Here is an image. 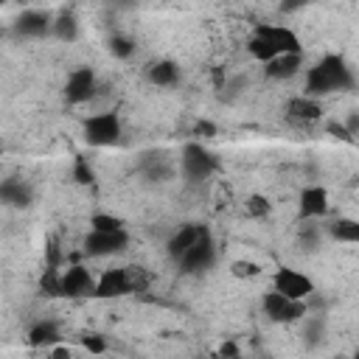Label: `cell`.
Here are the masks:
<instances>
[{
    "label": "cell",
    "mask_w": 359,
    "mask_h": 359,
    "mask_svg": "<svg viewBox=\"0 0 359 359\" xmlns=\"http://www.w3.org/2000/svg\"><path fill=\"white\" fill-rule=\"evenodd\" d=\"M219 353H222V356H238V345H236V342H224V345L219 348Z\"/></svg>",
    "instance_id": "cell-34"
},
{
    "label": "cell",
    "mask_w": 359,
    "mask_h": 359,
    "mask_svg": "<svg viewBox=\"0 0 359 359\" xmlns=\"http://www.w3.org/2000/svg\"><path fill=\"white\" fill-rule=\"evenodd\" d=\"M194 135H196V137H213V135H216V123H210V121H196Z\"/></svg>",
    "instance_id": "cell-32"
},
{
    "label": "cell",
    "mask_w": 359,
    "mask_h": 359,
    "mask_svg": "<svg viewBox=\"0 0 359 359\" xmlns=\"http://www.w3.org/2000/svg\"><path fill=\"white\" fill-rule=\"evenodd\" d=\"M50 22H53V14L42 8H28L14 20V31L20 36H45L50 34Z\"/></svg>",
    "instance_id": "cell-12"
},
{
    "label": "cell",
    "mask_w": 359,
    "mask_h": 359,
    "mask_svg": "<svg viewBox=\"0 0 359 359\" xmlns=\"http://www.w3.org/2000/svg\"><path fill=\"white\" fill-rule=\"evenodd\" d=\"M353 87V73L345 65L342 56L328 53L323 56L314 67L306 70V95H328V93H339V90H351Z\"/></svg>",
    "instance_id": "cell-1"
},
{
    "label": "cell",
    "mask_w": 359,
    "mask_h": 359,
    "mask_svg": "<svg viewBox=\"0 0 359 359\" xmlns=\"http://www.w3.org/2000/svg\"><path fill=\"white\" fill-rule=\"evenodd\" d=\"M272 289L280 292L283 297H292V300H309L314 294V280L309 275H303L300 269L280 266L272 275Z\"/></svg>",
    "instance_id": "cell-7"
},
{
    "label": "cell",
    "mask_w": 359,
    "mask_h": 359,
    "mask_svg": "<svg viewBox=\"0 0 359 359\" xmlns=\"http://www.w3.org/2000/svg\"><path fill=\"white\" fill-rule=\"evenodd\" d=\"M261 309H264V314H266L272 323H300V320L309 314V303H306V300L283 297V294L275 292V289L261 297Z\"/></svg>",
    "instance_id": "cell-3"
},
{
    "label": "cell",
    "mask_w": 359,
    "mask_h": 359,
    "mask_svg": "<svg viewBox=\"0 0 359 359\" xmlns=\"http://www.w3.org/2000/svg\"><path fill=\"white\" fill-rule=\"evenodd\" d=\"M50 34H53L56 39H62V42H73V39L79 36V20H76L70 11H62V14H56L53 22H50Z\"/></svg>",
    "instance_id": "cell-20"
},
{
    "label": "cell",
    "mask_w": 359,
    "mask_h": 359,
    "mask_svg": "<svg viewBox=\"0 0 359 359\" xmlns=\"http://www.w3.org/2000/svg\"><path fill=\"white\" fill-rule=\"evenodd\" d=\"M95 292V278L90 275L87 266L73 264L59 272V297H93Z\"/></svg>",
    "instance_id": "cell-8"
},
{
    "label": "cell",
    "mask_w": 359,
    "mask_h": 359,
    "mask_svg": "<svg viewBox=\"0 0 359 359\" xmlns=\"http://www.w3.org/2000/svg\"><path fill=\"white\" fill-rule=\"evenodd\" d=\"M59 266H48L39 278V292L48 294V297H59Z\"/></svg>",
    "instance_id": "cell-25"
},
{
    "label": "cell",
    "mask_w": 359,
    "mask_h": 359,
    "mask_svg": "<svg viewBox=\"0 0 359 359\" xmlns=\"http://www.w3.org/2000/svg\"><path fill=\"white\" fill-rule=\"evenodd\" d=\"M123 227V222L112 213H93L90 216V230H118Z\"/></svg>",
    "instance_id": "cell-26"
},
{
    "label": "cell",
    "mask_w": 359,
    "mask_h": 359,
    "mask_svg": "<svg viewBox=\"0 0 359 359\" xmlns=\"http://www.w3.org/2000/svg\"><path fill=\"white\" fill-rule=\"evenodd\" d=\"M309 3H314V0H283L280 3V11H297V8L309 6Z\"/></svg>",
    "instance_id": "cell-33"
},
{
    "label": "cell",
    "mask_w": 359,
    "mask_h": 359,
    "mask_svg": "<svg viewBox=\"0 0 359 359\" xmlns=\"http://www.w3.org/2000/svg\"><path fill=\"white\" fill-rule=\"evenodd\" d=\"M213 261H216V244H213V236H210V230L208 227H202L199 230V236L194 238V244L180 255V269L182 272H202V269H208V266H213Z\"/></svg>",
    "instance_id": "cell-5"
},
{
    "label": "cell",
    "mask_w": 359,
    "mask_h": 359,
    "mask_svg": "<svg viewBox=\"0 0 359 359\" xmlns=\"http://www.w3.org/2000/svg\"><path fill=\"white\" fill-rule=\"evenodd\" d=\"M123 272H126L129 294H135V292H146V286L151 283V275H149L143 266H137V264H132V266H123Z\"/></svg>",
    "instance_id": "cell-22"
},
{
    "label": "cell",
    "mask_w": 359,
    "mask_h": 359,
    "mask_svg": "<svg viewBox=\"0 0 359 359\" xmlns=\"http://www.w3.org/2000/svg\"><path fill=\"white\" fill-rule=\"evenodd\" d=\"M320 230H317V224H303V230H300V244L306 247V250H317L320 247Z\"/></svg>",
    "instance_id": "cell-29"
},
{
    "label": "cell",
    "mask_w": 359,
    "mask_h": 359,
    "mask_svg": "<svg viewBox=\"0 0 359 359\" xmlns=\"http://www.w3.org/2000/svg\"><path fill=\"white\" fill-rule=\"evenodd\" d=\"M216 168H219L216 154L208 151L199 140H191V143L182 146V151H180V171H182L185 180H191V182H202V180H208Z\"/></svg>",
    "instance_id": "cell-2"
},
{
    "label": "cell",
    "mask_w": 359,
    "mask_h": 359,
    "mask_svg": "<svg viewBox=\"0 0 359 359\" xmlns=\"http://www.w3.org/2000/svg\"><path fill=\"white\" fill-rule=\"evenodd\" d=\"M123 294H129V283H126V272H123V266L104 269L101 278L95 280V292H93V297L109 300V297H123Z\"/></svg>",
    "instance_id": "cell-13"
},
{
    "label": "cell",
    "mask_w": 359,
    "mask_h": 359,
    "mask_svg": "<svg viewBox=\"0 0 359 359\" xmlns=\"http://www.w3.org/2000/svg\"><path fill=\"white\" fill-rule=\"evenodd\" d=\"M98 90V79L90 67H76L70 76H67V84H65V98L67 104H87Z\"/></svg>",
    "instance_id": "cell-9"
},
{
    "label": "cell",
    "mask_w": 359,
    "mask_h": 359,
    "mask_svg": "<svg viewBox=\"0 0 359 359\" xmlns=\"http://www.w3.org/2000/svg\"><path fill=\"white\" fill-rule=\"evenodd\" d=\"M328 236L342 241V244H356L359 241V222L356 219H334L328 224Z\"/></svg>",
    "instance_id": "cell-21"
},
{
    "label": "cell",
    "mask_w": 359,
    "mask_h": 359,
    "mask_svg": "<svg viewBox=\"0 0 359 359\" xmlns=\"http://www.w3.org/2000/svg\"><path fill=\"white\" fill-rule=\"evenodd\" d=\"M323 328H325L323 317L309 320V323H306V342H320V339H323Z\"/></svg>",
    "instance_id": "cell-31"
},
{
    "label": "cell",
    "mask_w": 359,
    "mask_h": 359,
    "mask_svg": "<svg viewBox=\"0 0 359 359\" xmlns=\"http://www.w3.org/2000/svg\"><path fill=\"white\" fill-rule=\"evenodd\" d=\"M300 67H303V53H278L275 59L266 62L264 73L269 79L283 81V79H292L294 73H300Z\"/></svg>",
    "instance_id": "cell-14"
},
{
    "label": "cell",
    "mask_w": 359,
    "mask_h": 359,
    "mask_svg": "<svg viewBox=\"0 0 359 359\" xmlns=\"http://www.w3.org/2000/svg\"><path fill=\"white\" fill-rule=\"evenodd\" d=\"M59 339H62V334H59V325L53 320H39L28 328V345L31 348H48Z\"/></svg>",
    "instance_id": "cell-17"
},
{
    "label": "cell",
    "mask_w": 359,
    "mask_h": 359,
    "mask_svg": "<svg viewBox=\"0 0 359 359\" xmlns=\"http://www.w3.org/2000/svg\"><path fill=\"white\" fill-rule=\"evenodd\" d=\"M6 3H8V0H0V8H3V6H6Z\"/></svg>",
    "instance_id": "cell-36"
},
{
    "label": "cell",
    "mask_w": 359,
    "mask_h": 359,
    "mask_svg": "<svg viewBox=\"0 0 359 359\" xmlns=\"http://www.w3.org/2000/svg\"><path fill=\"white\" fill-rule=\"evenodd\" d=\"M230 272H233L236 278H255V275H261V266H258L255 261L238 258V261H233V264H230Z\"/></svg>",
    "instance_id": "cell-27"
},
{
    "label": "cell",
    "mask_w": 359,
    "mask_h": 359,
    "mask_svg": "<svg viewBox=\"0 0 359 359\" xmlns=\"http://www.w3.org/2000/svg\"><path fill=\"white\" fill-rule=\"evenodd\" d=\"M289 118L292 121H300V123H309V121H317L323 115V104L314 98V95H297L289 101Z\"/></svg>",
    "instance_id": "cell-15"
},
{
    "label": "cell",
    "mask_w": 359,
    "mask_h": 359,
    "mask_svg": "<svg viewBox=\"0 0 359 359\" xmlns=\"http://www.w3.org/2000/svg\"><path fill=\"white\" fill-rule=\"evenodd\" d=\"M126 244H129V233L123 227H118V230H90V236L84 238V252L90 258H107V255L123 252Z\"/></svg>",
    "instance_id": "cell-6"
},
{
    "label": "cell",
    "mask_w": 359,
    "mask_h": 359,
    "mask_svg": "<svg viewBox=\"0 0 359 359\" xmlns=\"http://www.w3.org/2000/svg\"><path fill=\"white\" fill-rule=\"evenodd\" d=\"M269 210H272V205H269V199L261 196V194H252V196H247V202H244V213H247L250 219H264V216H269Z\"/></svg>",
    "instance_id": "cell-23"
},
{
    "label": "cell",
    "mask_w": 359,
    "mask_h": 359,
    "mask_svg": "<svg viewBox=\"0 0 359 359\" xmlns=\"http://www.w3.org/2000/svg\"><path fill=\"white\" fill-rule=\"evenodd\" d=\"M0 202L11 208H25L31 202V188L22 180H6L0 182Z\"/></svg>",
    "instance_id": "cell-19"
},
{
    "label": "cell",
    "mask_w": 359,
    "mask_h": 359,
    "mask_svg": "<svg viewBox=\"0 0 359 359\" xmlns=\"http://www.w3.org/2000/svg\"><path fill=\"white\" fill-rule=\"evenodd\" d=\"M121 118L115 112H98L84 121V140L90 146H112L121 140Z\"/></svg>",
    "instance_id": "cell-4"
},
{
    "label": "cell",
    "mask_w": 359,
    "mask_h": 359,
    "mask_svg": "<svg viewBox=\"0 0 359 359\" xmlns=\"http://www.w3.org/2000/svg\"><path fill=\"white\" fill-rule=\"evenodd\" d=\"M255 34L264 36L275 53H303V45H300L297 34L283 28V25H258Z\"/></svg>",
    "instance_id": "cell-11"
},
{
    "label": "cell",
    "mask_w": 359,
    "mask_h": 359,
    "mask_svg": "<svg viewBox=\"0 0 359 359\" xmlns=\"http://www.w3.org/2000/svg\"><path fill=\"white\" fill-rule=\"evenodd\" d=\"M53 356H70V348H56Z\"/></svg>",
    "instance_id": "cell-35"
},
{
    "label": "cell",
    "mask_w": 359,
    "mask_h": 359,
    "mask_svg": "<svg viewBox=\"0 0 359 359\" xmlns=\"http://www.w3.org/2000/svg\"><path fill=\"white\" fill-rule=\"evenodd\" d=\"M73 180H76L79 185H90V182L95 180V174H93V168H90V163H87L84 157H79V160L73 163Z\"/></svg>",
    "instance_id": "cell-28"
},
{
    "label": "cell",
    "mask_w": 359,
    "mask_h": 359,
    "mask_svg": "<svg viewBox=\"0 0 359 359\" xmlns=\"http://www.w3.org/2000/svg\"><path fill=\"white\" fill-rule=\"evenodd\" d=\"M331 202H328V191L323 185H309L300 191V199H297V216L303 222H317L328 213Z\"/></svg>",
    "instance_id": "cell-10"
},
{
    "label": "cell",
    "mask_w": 359,
    "mask_h": 359,
    "mask_svg": "<svg viewBox=\"0 0 359 359\" xmlns=\"http://www.w3.org/2000/svg\"><path fill=\"white\" fill-rule=\"evenodd\" d=\"M146 76H149V81L157 84V87H174V84L180 81V67H177V62H171V59H160V62L149 65Z\"/></svg>",
    "instance_id": "cell-18"
},
{
    "label": "cell",
    "mask_w": 359,
    "mask_h": 359,
    "mask_svg": "<svg viewBox=\"0 0 359 359\" xmlns=\"http://www.w3.org/2000/svg\"><path fill=\"white\" fill-rule=\"evenodd\" d=\"M199 230H202V224H185V227L174 230L171 238L165 241V252H168V258H171V261H180V255L194 244V238L199 236Z\"/></svg>",
    "instance_id": "cell-16"
},
{
    "label": "cell",
    "mask_w": 359,
    "mask_h": 359,
    "mask_svg": "<svg viewBox=\"0 0 359 359\" xmlns=\"http://www.w3.org/2000/svg\"><path fill=\"white\" fill-rule=\"evenodd\" d=\"M107 48H109V53H112L115 59H129V56L135 53V42H132L129 36H121V34H115V36H109V42H107Z\"/></svg>",
    "instance_id": "cell-24"
},
{
    "label": "cell",
    "mask_w": 359,
    "mask_h": 359,
    "mask_svg": "<svg viewBox=\"0 0 359 359\" xmlns=\"http://www.w3.org/2000/svg\"><path fill=\"white\" fill-rule=\"evenodd\" d=\"M81 345H84V351H90V353H104V351H107V339H104L101 334H87V337H81Z\"/></svg>",
    "instance_id": "cell-30"
}]
</instances>
